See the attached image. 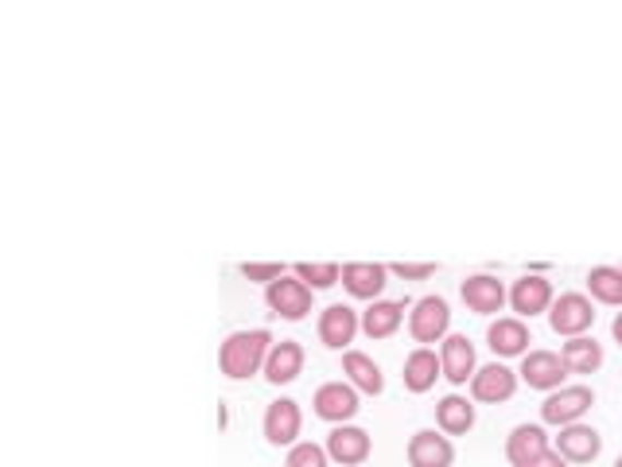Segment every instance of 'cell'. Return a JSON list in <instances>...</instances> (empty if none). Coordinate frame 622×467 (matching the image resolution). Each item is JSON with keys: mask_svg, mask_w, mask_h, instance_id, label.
Here are the masks:
<instances>
[{"mask_svg": "<svg viewBox=\"0 0 622 467\" xmlns=\"http://www.w3.org/2000/svg\"><path fill=\"white\" fill-rule=\"evenodd\" d=\"M268 350H273V335L265 327H253V332H234L226 335V343L218 347V370L234 382H246V378L261 374L265 370Z\"/></svg>", "mask_w": 622, "mask_h": 467, "instance_id": "1", "label": "cell"}, {"mask_svg": "<svg viewBox=\"0 0 622 467\" xmlns=\"http://www.w3.org/2000/svg\"><path fill=\"white\" fill-rule=\"evenodd\" d=\"M549 324L564 339H579V335H587L591 324H596V304L584 292H560L549 308Z\"/></svg>", "mask_w": 622, "mask_h": 467, "instance_id": "2", "label": "cell"}, {"mask_svg": "<svg viewBox=\"0 0 622 467\" xmlns=\"http://www.w3.org/2000/svg\"><path fill=\"white\" fill-rule=\"evenodd\" d=\"M591 405H596V390L591 386H560L541 402V421L564 429V424L584 421V414Z\"/></svg>", "mask_w": 622, "mask_h": 467, "instance_id": "3", "label": "cell"}, {"mask_svg": "<svg viewBox=\"0 0 622 467\" xmlns=\"http://www.w3.org/2000/svg\"><path fill=\"white\" fill-rule=\"evenodd\" d=\"M311 409L327 424H347L358 417L362 402H358V390L350 386V382H323V386L315 390V397H311Z\"/></svg>", "mask_w": 622, "mask_h": 467, "instance_id": "4", "label": "cell"}, {"mask_svg": "<svg viewBox=\"0 0 622 467\" xmlns=\"http://www.w3.org/2000/svg\"><path fill=\"white\" fill-rule=\"evenodd\" d=\"M452 327V308L444 297H420L409 312V335L417 343H444Z\"/></svg>", "mask_w": 622, "mask_h": 467, "instance_id": "5", "label": "cell"}, {"mask_svg": "<svg viewBox=\"0 0 622 467\" xmlns=\"http://www.w3.org/2000/svg\"><path fill=\"white\" fill-rule=\"evenodd\" d=\"M265 304L273 315L296 324V320H308L311 312V288L300 277H280L273 285H265Z\"/></svg>", "mask_w": 622, "mask_h": 467, "instance_id": "6", "label": "cell"}, {"mask_svg": "<svg viewBox=\"0 0 622 467\" xmlns=\"http://www.w3.org/2000/svg\"><path fill=\"white\" fill-rule=\"evenodd\" d=\"M552 280L545 273H525V277L514 280L510 288V308L517 312V320H534V315H549L552 308Z\"/></svg>", "mask_w": 622, "mask_h": 467, "instance_id": "7", "label": "cell"}, {"mask_svg": "<svg viewBox=\"0 0 622 467\" xmlns=\"http://www.w3.org/2000/svg\"><path fill=\"white\" fill-rule=\"evenodd\" d=\"M529 390H541V394H552V390L564 386V378H569V367L560 359L557 350H529L522 359V370H517Z\"/></svg>", "mask_w": 622, "mask_h": 467, "instance_id": "8", "label": "cell"}, {"mask_svg": "<svg viewBox=\"0 0 622 467\" xmlns=\"http://www.w3.org/2000/svg\"><path fill=\"white\" fill-rule=\"evenodd\" d=\"M303 429V414L300 405L292 402V397H280V402H273L265 409V421H261V432H265V441L273 444V448H292V444H300L296 436H300Z\"/></svg>", "mask_w": 622, "mask_h": 467, "instance_id": "9", "label": "cell"}, {"mask_svg": "<svg viewBox=\"0 0 622 467\" xmlns=\"http://www.w3.org/2000/svg\"><path fill=\"white\" fill-rule=\"evenodd\" d=\"M517 370H510L506 362H487V367L475 370L471 378V397L482 405H502L517 394Z\"/></svg>", "mask_w": 622, "mask_h": 467, "instance_id": "10", "label": "cell"}, {"mask_svg": "<svg viewBox=\"0 0 622 467\" xmlns=\"http://www.w3.org/2000/svg\"><path fill=\"white\" fill-rule=\"evenodd\" d=\"M459 297H463V304H467V312H475V315H494L510 304L506 285L498 277H490V273H475V277L463 280Z\"/></svg>", "mask_w": 622, "mask_h": 467, "instance_id": "11", "label": "cell"}, {"mask_svg": "<svg viewBox=\"0 0 622 467\" xmlns=\"http://www.w3.org/2000/svg\"><path fill=\"white\" fill-rule=\"evenodd\" d=\"M315 332H320V343L327 350H347L350 343H355V335L362 332V320H358L355 308L331 304L320 312V327H315Z\"/></svg>", "mask_w": 622, "mask_h": 467, "instance_id": "12", "label": "cell"}, {"mask_svg": "<svg viewBox=\"0 0 622 467\" xmlns=\"http://www.w3.org/2000/svg\"><path fill=\"white\" fill-rule=\"evenodd\" d=\"M327 456L335 459L338 467H358L370 459L373 452V441H370V432L358 429V424H335V432L327 436Z\"/></svg>", "mask_w": 622, "mask_h": 467, "instance_id": "13", "label": "cell"}, {"mask_svg": "<svg viewBox=\"0 0 622 467\" xmlns=\"http://www.w3.org/2000/svg\"><path fill=\"white\" fill-rule=\"evenodd\" d=\"M529 343H534V335H529L525 320H517V315H502V320H494L487 327V347L494 350L498 359H525Z\"/></svg>", "mask_w": 622, "mask_h": 467, "instance_id": "14", "label": "cell"}, {"mask_svg": "<svg viewBox=\"0 0 622 467\" xmlns=\"http://www.w3.org/2000/svg\"><path fill=\"white\" fill-rule=\"evenodd\" d=\"M552 448L569 459V464H596L599 452H603V436H599L591 424L576 421V424H564V429H560Z\"/></svg>", "mask_w": 622, "mask_h": 467, "instance_id": "15", "label": "cell"}, {"mask_svg": "<svg viewBox=\"0 0 622 467\" xmlns=\"http://www.w3.org/2000/svg\"><path fill=\"white\" fill-rule=\"evenodd\" d=\"M385 285H390V265H382V261H350V265H343V288L355 300H378Z\"/></svg>", "mask_w": 622, "mask_h": 467, "instance_id": "16", "label": "cell"}, {"mask_svg": "<svg viewBox=\"0 0 622 467\" xmlns=\"http://www.w3.org/2000/svg\"><path fill=\"white\" fill-rule=\"evenodd\" d=\"M440 367H444V378L452 386H467L479 370V359H475V343L467 335H447L444 347H440Z\"/></svg>", "mask_w": 622, "mask_h": 467, "instance_id": "17", "label": "cell"}, {"mask_svg": "<svg viewBox=\"0 0 622 467\" xmlns=\"http://www.w3.org/2000/svg\"><path fill=\"white\" fill-rule=\"evenodd\" d=\"M409 464L412 467H452L455 464V444L452 436L435 429H420L409 436Z\"/></svg>", "mask_w": 622, "mask_h": 467, "instance_id": "18", "label": "cell"}, {"mask_svg": "<svg viewBox=\"0 0 622 467\" xmlns=\"http://www.w3.org/2000/svg\"><path fill=\"white\" fill-rule=\"evenodd\" d=\"M261 374H265V382H273V386H288V382H296V378L303 374V347L296 339L273 343Z\"/></svg>", "mask_w": 622, "mask_h": 467, "instance_id": "19", "label": "cell"}, {"mask_svg": "<svg viewBox=\"0 0 622 467\" xmlns=\"http://www.w3.org/2000/svg\"><path fill=\"white\" fill-rule=\"evenodd\" d=\"M435 429L444 436H467L475 429V405L459 394H447L435 402Z\"/></svg>", "mask_w": 622, "mask_h": 467, "instance_id": "20", "label": "cell"}, {"mask_svg": "<svg viewBox=\"0 0 622 467\" xmlns=\"http://www.w3.org/2000/svg\"><path fill=\"white\" fill-rule=\"evenodd\" d=\"M343 374L350 378V386L358 390V394H370L378 397L385 390V374L382 367L370 359V355H362V350H343Z\"/></svg>", "mask_w": 622, "mask_h": 467, "instance_id": "21", "label": "cell"}, {"mask_svg": "<svg viewBox=\"0 0 622 467\" xmlns=\"http://www.w3.org/2000/svg\"><path fill=\"white\" fill-rule=\"evenodd\" d=\"M405 390L409 394H428V390L435 386V378H444V367H440V355L435 350H428V347H417L405 359Z\"/></svg>", "mask_w": 622, "mask_h": 467, "instance_id": "22", "label": "cell"}, {"mask_svg": "<svg viewBox=\"0 0 622 467\" xmlns=\"http://www.w3.org/2000/svg\"><path fill=\"white\" fill-rule=\"evenodd\" d=\"M541 452H549V432H545V424H517L506 436V459L514 467L529 464V459L541 456Z\"/></svg>", "mask_w": 622, "mask_h": 467, "instance_id": "23", "label": "cell"}, {"mask_svg": "<svg viewBox=\"0 0 622 467\" xmlns=\"http://www.w3.org/2000/svg\"><path fill=\"white\" fill-rule=\"evenodd\" d=\"M400 320H405V304L400 300H373L362 312V332L370 339H390V335H397Z\"/></svg>", "mask_w": 622, "mask_h": 467, "instance_id": "24", "label": "cell"}, {"mask_svg": "<svg viewBox=\"0 0 622 467\" xmlns=\"http://www.w3.org/2000/svg\"><path fill=\"white\" fill-rule=\"evenodd\" d=\"M560 359H564L569 374H596V370L603 367L607 355H603V343L579 335V339H569L564 347H560Z\"/></svg>", "mask_w": 622, "mask_h": 467, "instance_id": "25", "label": "cell"}, {"mask_svg": "<svg viewBox=\"0 0 622 467\" xmlns=\"http://www.w3.org/2000/svg\"><path fill=\"white\" fill-rule=\"evenodd\" d=\"M587 292H591V300H599V304L622 308V270H614V265H596V270L587 273Z\"/></svg>", "mask_w": 622, "mask_h": 467, "instance_id": "26", "label": "cell"}, {"mask_svg": "<svg viewBox=\"0 0 622 467\" xmlns=\"http://www.w3.org/2000/svg\"><path fill=\"white\" fill-rule=\"evenodd\" d=\"M292 277H300L303 285L315 292V288H331L343 280V270H338L335 261H296L292 265Z\"/></svg>", "mask_w": 622, "mask_h": 467, "instance_id": "27", "label": "cell"}, {"mask_svg": "<svg viewBox=\"0 0 622 467\" xmlns=\"http://www.w3.org/2000/svg\"><path fill=\"white\" fill-rule=\"evenodd\" d=\"M327 464H331L327 448H323V444H311V441L292 444V448H288V459H285V467H327Z\"/></svg>", "mask_w": 622, "mask_h": 467, "instance_id": "28", "label": "cell"}, {"mask_svg": "<svg viewBox=\"0 0 622 467\" xmlns=\"http://www.w3.org/2000/svg\"><path fill=\"white\" fill-rule=\"evenodd\" d=\"M241 277L261 280V285H273V280L285 277V265H276V261H265V265H258V261H246V265H241Z\"/></svg>", "mask_w": 622, "mask_h": 467, "instance_id": "29", "label": "cell"}, {"mask_svg": "<svg viewBox=\"0 0 622 467\" xmlns=\"http://www.w3.org/2000/svg\"><path fill=\"white\" fill-rule=\"evenodd\" d=\"M390 273H393V277H400V280H428V277H432V273H435V265H432V261H424V265H409V261H393Z\"/></svg>", "mask_w": 622, "mask_h": 467, "instance_id": "30", "label": "cell"}, {"mask_svg": "<svg viewBox=\"0 0 622 467\" xmlns=\"http://www.w3.org/2000/svg\"><path fill=\"white\" fill-rule=\"evenodd\" d=\"M522 467H572L569 459L560 456L557 448H549V452H541V456H534L529 464H522Z\"/></svg>", "mask_w": 622, "mask_h": 467, "instance_id": "31", "label": "cell"}, {"mask_svg": "<svg viewBox=\"0 0 622 467\" xmlns=\"http://www.w3.org/2000/svg\"><path fill=\"white\" fill-rule=\"evenodd\" d=\"M611 335H614V343H619V347H622V312L611 320Z\"/></svg>", "mask_w": 622, "mask_h": 467, "instance_id": "32", "label": "cell"}, {"mask_svg": "<svg viewBox=\"0 0 622 467\" xmlns=\"http://www.w3.org/2000/svg\"><path fill=\"white\" fill-rule=\"evenodd\" d=\"M614 467H622V456H619V459H614Z\"/></svg>", "mask_w": 622, "mask_h": 467, "instance_id": "33", "label": "cell"}, {"mask_svg": "<svg viewBox=\"0 0 622 467\" xmlns=\"http://www.w3.org/2000/svg\"><path fill=\"white\" fill-rule=\"evenodd\" d=\"M619 270H622V265H619Z\"/></svg>", "mask_w": 622, "mask_h": 467, "instance_id": "34", "label": "cell"}]
</instances>
